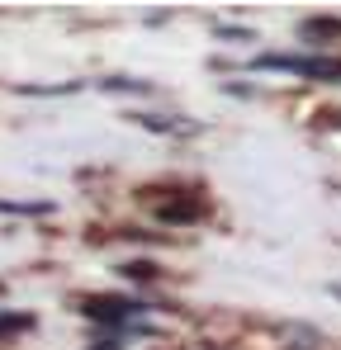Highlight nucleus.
Instances as JSON below:
<instances>
[{"instance_id":"obj_2","label":"nucleus","mask_w":341,"mask_h":350,"mask_svg":"<svg viewBox=\"0 0 341 350\" xmlns=\"http://www.w3.org/2000/svg\"><path fill=\"white\" fill-rule=\"evenodd\" d=\"M81 312L95 317V322L118 327V322H128V317L138 312V303H133V298H118V293H86V298H81Z\"/></svg>"},{"instance_id":"obj_6","label":"nucleus","mask_w":341,"mask_h":350,"mask_svg":"<svg viewBox=\"0 0 341 350\" xmlns=\"http://www.w3.org/2000/svg\"><path fill=\"white\" fill-rule=\"evenodd\" d=\"M123 275H128V280H138V284H152L162 270H157L152 260H128V265H123Z\"/></svg>"},{"instance_id":"obj_5","label":"nucleus","mask_w":341,"mask_h":350,"mask_svg":"<svg viewBox=\"0 0 341 350\" xmlns=\"http://www.w3.org/2000/svg\"><path fill=\"white\" fill-rule=\"evenodd\" d=\"M29 327H34V312H0V336L29 332Z\"/></svg>"},{"instance_id":"obj_9","label":"nucleus","mask_w":341,"mask_h":350,"mask_svg":"<svg viewBox=\"0 0 341 350\" xmlns=\"http://www.w3.org/2000/svg\"><path fill=\"white\" fill-rule=\"evenodd\" d=\"M332 298H341V284H332Z\"/></svg>"},{"instance_id":"obj_3","label":"nucleus","mask_w":341,"mask_h":350,"mask_svg":"<svg viewBox=\"0 0 341 350\" xmlns=\"http://www.w3.org/2000/svg\"><path fill=\"white\" fill-rule=\"evenodd\" d=\"M152 218H162V223H199V218H209V204L204 199H157L152 204Z\"/></svg>"},{"instance_id":"obj_10","label":"nucleus","mask_w":341,"mask_h":350,"mask_svg":"<svg viewBox=\"0 0 341 350\" xmlns=\"http://www.w3.org/2000/svg\"><path fill=\"white\" fill-rule=\"evenodd\" d=\"M0 289H5V284H0Z\"/></svg>"},{"instance_id":"obj_8","label":"nucleus","mask_w":341,"mask_h":350,"mask_svg":"<svg viewBox=\"0 0 341 350\" xmlns=\"http://www.w3.org/2000/svg\"><path fill=\"white\" fill-rule=\"evenodd\" d=\"M105 90H133V95H147L152 85H147V81H123V76H114V81H105Z\"/></svg>"},{"instance_id":"obj_1","label":"nucleus","mask_w":341,"mask_h":350,"mask_svg":"<svg viewBox=\"0 0 341 350\" xmlns=\"http://www.w3.org/2000/svg\"><path fill=\"white\" fill-rule=\"evenodd\" d=\"M256 66H266V71H294V76H308V81H341L337 57H280V53H261Z\"/></svg>"},{"instance_id":"obj_4","label":"nucleus","mask_w":341,"mask_h":350,"mask_svg":"<svg viewBox=\"0 0 341 350\" xmlns=\"http://www.w3.org/2000/svg\"><path fill=\"white\" fill-rule=\"evenodd\" d=\"M299 33L313 38V43H318V38H341V19H332V14H308V19L299 24Z\"/></svg>"},{"instance_id":"obj_7","label":"nucleus","mask_w":341,"mask_h":350,"mask_svg":"<svg viewBox=\"0 0 341 350\" xmlns=\"http://www.w3.org/2000/svg\"><path fill=\"white\" fill-rule=\"evenodd\" d=\"M128 118H133V123H142V128H152V133H170V128H175V123L162 118V114H128Z\"/></svg>"}]
</instances>
